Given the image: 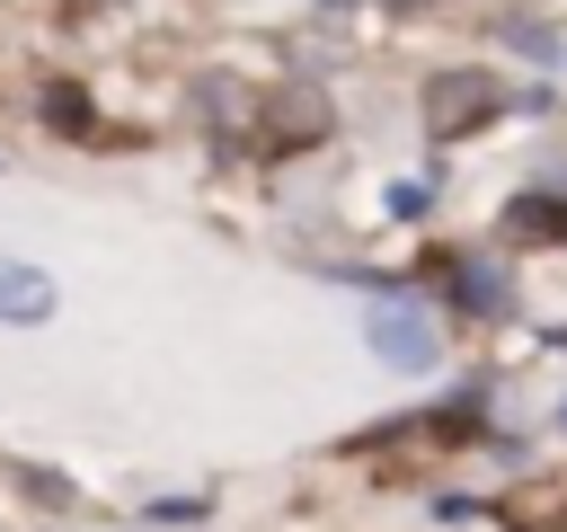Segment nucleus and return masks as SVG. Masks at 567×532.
<instances>
[{
    "instance_id": "obj_11",
    "label": "nucleus",
    "mask_w": 567,
    "mask_h": 532,
    "mask_svg": "<svg viewBox=\"0 0 567 532\" xmlns=\"http://www.w3.org/2000/svg\"><path fill=\"white\" fill-rule=\"evenodd\" d=\"M558 426H567V408H558Z\"/></svg>"
},
{
    "instance_id": "obj_8",
    "label": "nucleus",
    "mask_w": 567,
    "mask_h": 532,
    "mask_svg": "<svg viewBox=\"0 0 567 532\" xmlns=\"http://www.w3.org/2000/svg\"><path fill=\"white\" fill-rule=\"evenodd\" d=\"M505 44H514V53H532V62H549V53H558V35H549L540 18H505Z\"/></svg>"
},
{
    "instance_id": "obj_10",
    "label": "nucleus",
    "mask_w": 567,
    "mask_h": 532,
    "mask_svg": "<svg viewBox=\"0 0 567 532\" xmlns=\"http://www.w3.org/2000/svg\"><path fill=\"white\" fill-rule=\"evenodd\" d=\"M328 9H346V0H328Z\"/></svg>"
},
{
    "instance_id": "obj_1",
    "label": "nucleus",
    "mask_w": 567,
    "mask_h": 532,
    "mask_svg": "<svg viewBox=\"0 0 567 532\" xmlns=\"http://www.w3.org/2000/svg\"><path fill=\"white\" fill-rule=\"evenodd\" d=\"M496 115H505V80H496V71H478V62L434 71V80H425V98H416L425 142H470V133H478V124H496Z\"/></svg>"
},
{
    "instance_id": "obj_6",
    "label": "nucleus",
    "mask_w": 567,
    "mask_h": 532,
    "mask_svg": "<svg viewBox=\"0 0 567 532\" xmlns=\"http://www.w3.org/2000/svg\"><path fill=\"white\" fill-rule=\"evenodd\" d=\"M319 133H328V98H319L310 80H284V89L266 98V142L301 151V142H319Z\"/></svg>"
},
{
    "instance_id": "obj_5",
    "label": "nucleus",
    "mask_w": 567,
    "mask_h": 532,
    "mask_svg": "<svg viewBox=\"0 0 567 532\" xmlns=\"http://www.w3.org/2000/svg\"><path fill=\"white\" fill-rule=\"evenodd\" d=\"M53 310H62V284L44 266H27V257H0V319L9 328H44Z\"/></svg>"
},
{
    "instance_id": "obj_3",
    "label": "nucleus",
    "mask_w": 567,
    "mask_h": 532,
    "mask_svg": "<svg viewBox=\"0 0 567 532\" xmlns=\"http://www.w3.org/2000/svg\"><path fill=\"white\" fill-rule=\"evenodd\" d=\"M443 293H452V310H470V319H505V310H514V284H505V266H496L487 248H452V257H443Z\"/></svg>"
},
{
    "instance_id": "obj_2",
    "label": "nucleus",
    "mask_w": 567,
    "mask_h": 532,
    "mask_svg": "<svg viewBox=\"0 0 567 532\" xmlns=\"http://www.w3.org/2000/svg\"><path fill=\"white\" fill-rule=\"evenodd\" d=\"M363 337H372V355H381V364H399V372H434V355H443V337H434L425 301H408V293L372 301V310H363Z\"/></svg>"
},
{
    "instance_id": "obj_9",
    "label": "nucleus",
    "mask_w": 567,
    "mask_h": 532,
    "mask_svg": "<svg viewBox=\"0 0 567 532\" xmlns=\"http://www.w3.org/2000/svg\"><path fill=\"white\" fill-rule=\"evenodd\" d=\"M142 514H151V523H168V532H177V523H195V514H204V505H195V497H159V505H142Z\"/></svg>"
},
{
    "instance_id": "obj_4",
    "label": "nucleus",
    "mask_w": 567,
    "mask_h": 532,
    "mask_svg": "<svg viewBox=\"0 0 567 532\" xmlns=\"http://www.w3.org/2000/svg\"><path fill=\"white\" fill-rule=\"evenodd\" d=\"M496 239H514V248L567 239V186H523V195H505V204H496Z\"/></svg>"
},
{
    "instance_id": "obj_7",
    "label": "nucleus",
    "mask_w": 567,
    "mask_h": 532,
    "mask_svg": "<svg viewBox=\"0 0 567 532\" xmlns=\"http://www.w3.org/2000/svg\"><path fill=\"white\" fill-rule=\"evenodd\" d=\"M44 124H53V133H89V124H97L89 89H80V80H44Z\"/></svg>"
}]
</instances>
